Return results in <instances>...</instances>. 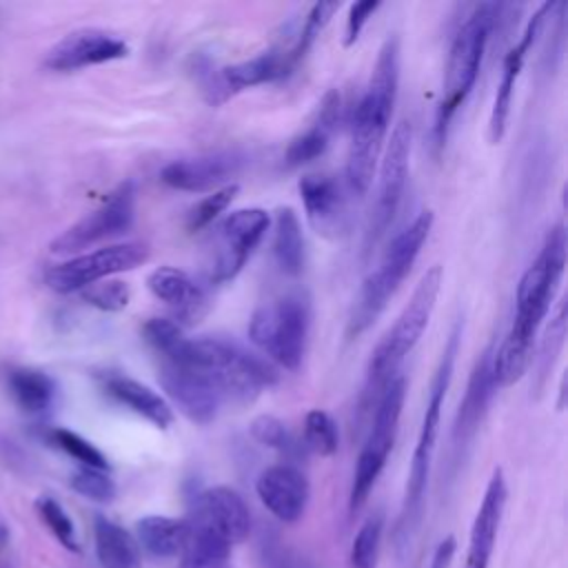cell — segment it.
Instances as JSON below:
<instances>
[{"mask_svg": "<svg viewBox=\"0 0 568 568\" xmlns=\"http://www.w3.org/2000/svg\"><path fill=\"white\" fill-rule=\"evenodd\" d=\"M7 390L13 399V404L31 415V417H42L47 415L58 397V384L55 379L31 366H16L7 371Z\"/></svg>", "mask_w": 568, "mask_h": 568, "instance_id": "cell-27", "label": "cell"}, {"mask_svg": "<svg viewBox=\"0 0 568 568\" xmlns=\"http://www.w3.org/2000/svg\"><path fill=\"white\" fill-rule=\"evenodd\" d=\"M135 200H138L135 184L131 180L122 182L98 209L80 217L67 231H62L51 242L49 246L51 253H58V255L80 253L82 248H89L102 240H111L126 233L135 220Z\"/></svg>", "mask_w": 568, "mask_h": 568, "instance_id": "cell-13", "label": "cell"}, {"mask_svg": "<svg viewBox=\"0 0 568 568\" xmlns=\"http://www.w3.org/2000/svg\"><path fill=\"white\" fill-rule=\"evenodd\" d=\"M455 548H457V544H455V537H453V535L444 537V539L437 544L435 552H433V559H430V568H450V561H453Z\"/></svg>", "mask_w": 568, "mask_h": 568, "instance_id": "cell-45", "label": "cell"}, {"mask_svg": "<svg viewBox=\"0 0 568 568\" xmlns=\"http://www.w3.org/2000/svg\"><path fill=\"white\" fill-rule=\"evenodd\" d=\"M490 359H493V348H486L477 357V362L470 371L466 393L459 402L455 424H453V446H455V450H462L475 437V433L479 430V424L486 417L490 397L497 390V386L493 382Z\"/></svg>", "mask_w": 568, "mask_h": 568, "instance_id": "cell-24", "label": "cell"}, {"mask_svg": "<svg viewBox=\"0 0 568 568\" xmlns=\"http://www.w3.org/2000/svg\"><path fill=\"white\" fill-rule=\"evenodd\" d=\"M264 564L266 568H313V564L306 557L282 546L264 550Z\"/></svg>", "mask_w": 568, "mask_h": 568, "instance_id": "cell-44", "label": "cell"}, {"mask_svg": "<svg viewBox=\"0 0 568 568\" xmlns=\"http://www.w3.org/2000/svg\"><path fill=\"white\" fill-rule=\"evenodd\" d=\"M162 362L204 373L224 402H253L262 390L277 384V371L264 357L226 337H184Z\"/></svg>", "mask_w": 568, "mask_h": 568, "instance_id": "cell-3", "label": "cell"}, {"mask_svg": "<svg viewBox=\"0 0 568 568\" xmlns=\"http://www.w3.org/2000/svg\"><path fill=\"white\" fill-rule=\"evenodd\" d=\"M459 339H462V324H457L453 328V333L448 335V342L442 351V359H439L437 371L430 382L428 402H426V410H424V419H422V428L417 435V444H415L410 470H408V481H406V495H404V506H402V517H399L402 532H408L419 521V515H422L428 475H430V462H433L435 442H437V433H439L442 408H444L446 390L453 379Z\"/></svg>", "mask_w": 568, "mask_h": 568, "instance_id": "cell-7", "label": "cell"}, {"mask_svg": "<svg viewBox=\"0 0 568 568\" xmlns=\"http://www.w3.org/2000/svg\"><path fill=\"white\" fill-rule=\"evenodd\" d=\"M435 215L433 211H422L419 215L413 217L408 226H404L384 248V255L377 264L375 271H371L362 286L359 293L353 302L351 317H348V337L362 335L386 308L404 277L410 273L424 242L428 240V233L433 229Z\"/></svg>", "mask_w": 568, "mask_h": 568, "instance_id": "cell-5", "label": "cell"}, {"mask_svg": "<svg viewBox=\"0 0 568 568\" xmlns=\"http://www.w3.org/2000/svg\"><path fill=\"white\" fill-rule=\"evenodd\" d=\"M382 7V2L377 0H364V2H355L348 9V18H346V33H344V44L353 47L362 33V29L366 27V22L373 18V13Z\"/></svg>", "mask_w": 568, "mask_h": 568, "instance_id": "cell-43", "label": "cell"}, {"mask_svg": "<svg viewBox=\"0 0 568 568\" xmlns=\"http://www.w3.org/2000/svg\"><path fill=\"white\" fill-rule=\"evenodd\" d=\"M337 9H339L337 2H315V4L308 9V13H306V18H304V22H302V27H300V31L295 33L293 44L286 49V62H288V69H291V71L295 69V64H297L300 60H304L306 51L313 47L315 38L322 33V29L328 24V20L333 18V13H335Z\"/></svg>", "mask_w": 568, "mask_h": 568, "instance_id": "cell-32", "label": "cell"}, {"mask_svg": "<svg viewBox=\"0 0 568 568\" xmlns=\"http://www.w3.org/2000/svg\"><path fill=\"white\" fill-rule=\"evenodd\" d=\"M557 7V2H544L532 18L528 20L519 42L515 47H510V51L504 55V64H501V78L497 84V93L493 100V109H490V120H488V135L490 142H499L506 133V124H508V115H510V106H513V93H515V84L521 75L524 62L530 53V49L535 47L546 20L550 18L552 9Z\"/></svg>", "mask_w": 568, "mask_h": 568, "instance_id": "cell-18", "label": "cell"}, {"mask_svg": "<svg viewBox=\"0 0 568 568\" xmlns=\"http://www.w3.org/2000/svg\"><path fill=\"white\" fill-rule=\"evenodd\" d=\"M36 510L40 515V519L47 524V528L53 532V537L71 552L80 550L78 544V535H75V526L73 519L67 515V510L60 506V501H55L49 495H42L36 499Z\"/></svg>", "mask_w": 568, "mask_h": 568, "instance_id": "cell-36", "label": "cell"}, {"mask_svg": "<svg viewBox=\"0 0 568 568\" xmlns=\"http://www.w3.org/2000/svg\"><path fill=\"white\" fill-rule=\"evenodd\" d=\"M564 337H566V306L561 304L557 308V315L552 317V322H550V326L544 335L541 348H539V357H537L539 379H544L550 373V368H552V364H555V359H557V355L564 346Z\"/></svg>", "mask_w": 568, "mask_h": 568, "instance_id": "cell-42", "label": "cell"}, {"mask_svg": "<svg viewBox=\"0 0 568 568\" xmlns=\"http://www.w3.org/2000/svg\"><path fill=\"white\" fill-rule=\"evenodd\" d=\"M273 257L282 273L300 275L304 268V235L297 213L282 206L273 220Z\"/></svg>", "mask_w": 568, "mask_h": 568, "instance_id": "cell-30", "label": "cell"}, {"mask_svg": "<svg viewBox=\"0 0 568 568\" xmlns=\"http://www.w3.org/2000/svg\"><path fill=\"white\" fill-rule=\"evenodd\" d=\"M7 544H9V528L0 521V550H4Z\"/></svg>", "mask_w": 568, "mask_h": 568, "instance_id": "cell-46", "label": "cell"}, {"mask_svg": "<svg viewBox=\"0 0 568 568\" xmlns=\"http://www.w3.org/2000/svg\"><path fill=\"white\" fill-rule=\"evenodd\" d=\"M508 499V486L501 468H495L488 486L484 490L481 504L475 513L470 535H468V548H466V564L464 568H488L490 557L495 550V539L499 532V524L504 517Z\"/></svg>", "mask_w": 568, "mask_h": 568, "instance_id": "cell-21", "label": "cell"}, {"mask_svg": "<svg viewBox=\"0 0 568 568\" xmlns=\"http://www.w3.org/2000/svg\"><path fill=\"white\" fill-rule=\"evenodd\" d=\"M244 160L246 158L240 151H215L195 158H182L169 162L160 171V180L169 189L186 193L217 191L222 189V184L226 186V182L240 173Z\"/></svg>", "mask_w": 568, "mask_h": 568, "instance_id": "cell-17", "label": "cell"}, {"mask_svg": "<svg viewBox=\"0 0 568 568\" xmlns=\"http://www.w3.org/2000/svg\"><path fill=\"white\" fill-rule=\"evenodd\" d=\"M189 524L186 519H175L166 515H146L135 524V541L149 555L169 559L178 557L186 544Z\"/></svg>", "mask_w": 568, "mask_h": 568, "instance_id": "cell-29", "label": "cell"}, {"mask_svg": "<svg viewBox=\"0 0 568 568\" xmlns=\"http://www.w3.org/2000/svg\"><path fill=\"white\" fill-rule=\"evenodd\" d=\"M142 335L146 344L162 357H169L178 344L184 339L182 326L175 324V320L169 317H151L142 326Z\"/></svg>", "mask_w": 568, "mask_h": 568, "instance_id": "cell-41", "label": "cell"}, {"mask_svg": "<svg viewBox=\"0 0 568 568\" xmlns=\"http://www.w3.org/2000/svg\"><path fill=\"white\" fill-rule=\"evenodd\" d=\"M255 493L262 506L282 524H295L302 519L311 486L306 475L293 464H275L260 473L255 481Z\"/></svg>", "mask_w": 568, "mask_h": 568, "instance_id": "cell-20", "label": "cell"}, {"mask_svg": "<svg viewBox=\"0 0 568 568\" xmlns=\"http://www.w3.org/2000/svg\"><path fill=\"white\" fill-rule=\"evenodd\" d=\"M80 297L98 308V311H104V313H118L122 308L129 306V300H131V288L126 282L122 280H102V282H95L87 288L80 291Z\"/></svg>", "mask_w": 568, "mask_h": 568, "instance_id": "cell-37", "label": "cell"}, {"mask_svg": "<svg viewBox=\"0 0 568 568\" xmlns=\"http://www.w3.org/2000/svg\"><path fill=\"white\" fill-rule=\"evenodd\" d=\"M566 268V229L552 226L537 257L524 271L515 293V315L499 348L493 351L490 368L497 388H506L521 379L532 362V346L539 324L544 322L559 280Z\"/></svg>", "mask_w": 568, "mask_h": 568, "instance_id": "cell-1", "label": "cell"}, {"mask_svg": "<svg viewBox=\"0 0 568 568\" xmlns=\"http://www.w3.org/2000/svg\"><path fill=\"white\" fill-rule=\"evenodd\" d=\"M189 521L217 532L231 546L244 541L251 532V510L242 495L229 486H211L197 493Z\"/></svg>", "mask_w": 568, "mask_h": 568, "instance_id": "cell-19", "label": "cell"}, {"mask_svg": "<svg viewBox=\"0 0 568 568\" xmlns=\"http://www.w3.org/2000/svg\"><path fill=\"white\" fill-rule=\"evenodd\" d=\"M149 291L173 308L175 324H193L209 308V295L186 271L175 266H158L146 277Z\"/></svg>", "mask_w": 568, "mask_h": 568, "instance_id": "cell-23", "label": "cell"}, {"mask_svg": "<svg viewBox=\"0 0 568 568\" xmlns=\"http://www.w3.org/2000/svg\"><path fill=\"white\" fill-rule=\"evenodd\" d=\"M251 435L255 442H260L266 448H273L286 457H293L297 453V444L284 422H280L273 415H260L251 422Z\"/></svg>", "mask_w": 568, "mask_h": 568, "instance_id": "cell-39", "label": "cell"}, {"mask_svg": "<svg viewBox=\"0 0 568 568\" xmlns=\"http://www.w3.org/2000/svg\"><path fill=\"white\" fill-rule=\"evenodd\" d=\"M271 217L260 206L237 209L224 217L215 240V251L209 262L206 277L211 284H226L240 275L255 246L262 242Z\"/></svg>", "mask_w": 568, "mask_h": 568, "instance_id": "cell-14", "label": "cell"}, {"mask_svg": "<svg viewBox=\"0 0 568 568\" xmlns=\"http://www.w3.org/2000/svg\"><path fill=\"white\" fill-rule=\"evenodd\" d=\"M158 382L164 388L171 404L193 424L206 426L215 422L224 397L215 388V384L204 375L186 366H178L171 362L160 364Z\"/></svg>", "mask_w": 568, "mask_h": 568, "instance_id": "cell-15", "label": "cell"}, {"mask_svg": "<svg viewBox=\"0 0 568 568\" xmlns=\"http://www.w3.org/2000/svg\"><path fill=\"white\" fill-rule=\"evenodd\" d=\"M339 446V430L335 419L322 410L313 408L304 417V448L320 457H331L335 455Z\"/></svg>", "mask_w": 568, "mask_h": 568, "instance_id": "cell-34", "label": "cell"}, {"mask_svg": "<svg viewBox=\"0 0 568 568\" xmlns=\"http://www.w3.org/2000/svg\"><path fill=\"white\" fill-rule=\"evenodd\" d=\"M404 397H406V377L397 373L377 397L371 430H368L366 442L357 455L351 493H348L351 513L359 510L366 504L377 477L382 475V470L386 466L388 453L393 450V444H395V437L399 430Z\"/></svg>", "mask_w": 568, "mask_h": 568, "instance_id": "cell-9", "label": "cell"}, {"mask_svg": "<svg viewBox=\"0 0 568 568\" xmlns=\"http://www.w3.org/2000/svg\"><path fill=\"white\" fill-rule=\"evenodd\" d=\"M151 255L146 242H124L95 248L91 253L73 255L67 262L51 266L44 282L55 293H80L82 288L109 280L111 275L142 266Z\"/></svg>", "mask_w": 568, "mask_h": 568, "instance_id": "cell-11", "label": "cell"}, {"mask_svg": "<svg viewBox=\"0 0 568 568\" xmlns=\"http://www.w3.org/2000/svg\"><path fill=\"white\" fill-rule=\"evenodd\" d=\"M93 539L100 568H140V546L120 524L104 515H95Z\"/></svg>", "mask_w": 568, "mask_h": 568, "instance_id": "cell-28", "label": "cell"}, {"mask_svg": "<svg viewBox=\"0 0 568 568\" xmlns=\"http://www.w3.org/2000/svg\"><path fill=\"white\" fill-rule=\"evenodd\" d=\"M44 437L51 446H55L62 453H67L69 457H73L80 466L109 470V459L104 457V453L98 446H93L89 439H84L82 435H78L69 428H49L44 433Z\"/></svg>", "mask_w": 568, "mask_h": 568, "instance_id": "cell-33", "label": "cell"}, {"mask_svg": "<svg viewBox=\"0 0 568 568\" xmlns=\"http://www.w3.org/2000/svg\"><path fill=\"white\" fill-rule=\"evenodd\" d=\"M240 186L237 184H226L217 191H211L209 195H204L191 211L186 217V229L191 233H197L202 229H206L220 213L226 211V206L235 200Z\"/></svg>", "mask_w": 568, "mask_h": 568, "instance_id": "cell-38", "label": "cell"}, {"mask_svg": "<svg viewBox=\"0 0 568 568\" xmlns=\"http://www.w3.org/2000/svg\"><path fill=\"white\" fill-rule=\"evenodd\" d=\"M288 73L291 69L286 62V49H266L248 60L220 69L202 58L195 62V78L200 82V91L204 100L213 106L224 104L244 89L282 80Z\"/></svg>", "mask_w": 568, "mask_h": 568, "instance_id": "cell-12", "label": "cell"}, {"mask_svg": "<svg viewBox=\"0 0 568 568\" xmlns=\"http://www.w3.org/2000/svg\"><path fill=\"white\" fill-rule=\"evenodd\" d=\"M102 390L118 404L126 406L135 415L151 422L155 428H169L173 424V408L171 404L149 388L146 384L122 375V373H104L100 377Z\"/></svg>", "mask_w": 568, "mask_h": 568, "instance_id": "cell-25", "label": "cell"}, {"mask_svg": "<svg viewBox=\"0 0 568 568\" xmlns=\"http://www.w3.org/2000/svg\"><path fill=\"white\" fill-rule=\"evenodd\" d=\"M129 47L115 33L104 29H75L58 40L44 55L49 71H78L95 64H106L126 58Z\"/></svg>", "mask_w": 568, "mask_h": 568, "instance_id": "cell-16", "label": "cell"}, {"mask_svg": "<svg viewBox=\"0 0 568 568\" xmlns=\"http://www.w3.org/2000/svg\"><path fill=\"white\" fill-rule=\"evenodd\" d=\"M311 328V306L300 293L282 295L257 306L248 320V339L275 364L297 371Z\"/></svg>", "mask_w": 568, "mask_h": 568, "instance_id": "cell-8", "label": "cell"}, {"mask_svg": "<svg viewBox=\"0 0 568 568\" xmlns=\"http://www.w3.org/2000/svg\"><path fill=\"white\" fill-rule=\"evenodd\" d=\"M189 537L178 555V568H229L231 544L217 532L189 521Z\"/></svg>", "mask_w": 568, "mask_h": 568, "instance_id": "cell-31", "label": "cell"}, {"mask_svg": "<svg viewBox=\"0 0 568 568\" xmlns=\"http://www.w3.org/2000/svg\"><path fill=\"white\" fill-rule=\"evenodd\" d=\"M497 11L499 7L490 2L475 7V11L462 22L457 33L453 36L446 73H444L442 100H439L435 124H433V142L437 151L444 149L450 122L475 87L484 53L490 40V31L495 27Z\"/></svg>", "mask_w": 568, "mask_h": 568, "instance_id": "cell-4", "label": "cell"}, {"mask_svg": "<svg viewBox=\"0 0 568 568\" xmlns=\"http://www.w3.org/2000/svg\"><path fill=\"white\" fill-rule=\"evenodd\" d=\"M337 118H339V93L335 89H331L322 98L317 115L311 122V126L288 142V146L284 151L286 166L295 169V166L308 164L315 158H320L328 149V140L337 124Z\"/></svg>", "mask_w": 568, "mask_h": 568, "instance_id": "cell-26", "label": "cell"}, {"mask_svg": "<svg viewBox=\"0 0 568 568\" xmlns=\"http://www.w3.org/2000/svg\"><path fill=\"white\" fill-rule=\"evenodd\" d=\"M399 84V40L388 36L377 53L371 80L359 98L351 122V146L346 158V184L353 193L364 195L382 158L386 133Z\"/></svg>", "mask_w": 568, "mask_h": 568, "instance_id": "cell-2", "label": "cell"}, {"mask_svg": "<svg viewBox=\"0 0 568 568\" xmlns=\"http://www.w3.org/2000/svg\"><path fill=\"white\" fill-rule=\"evenodd\" d=\"M308 224L324 237H339L348 226L346 197L331 175H304L297 182Z\"/></svg>", "mask_w": 568, "mask_h": 568, "instance_id": "cell-22", "label": "cell"}, {"mask_svg": "<svg viewBox=\"0 0 568 568\" xmlns=\"http://www.w3.org/2000/svg\"><path fill=\"white\" fill-rule=\"evenodd\" d=\"M0 568H4V566H0Z\"/></svg>", "mask_w": 568, "mask_h": 568, "instance_id": "cell-47", "label": "cell"}, {"mask_svg": "<svg viewBox=\"0 0 568 568\" xmlns=\"http://www.w3.org/2000/svg\"><path fill=\"white\" fill-rule=\"evenodd\" d=\"M384 519L379 515L368 517L353 537L348 564L351 568H377V555L382 544Z\"/></svg>", "mask_w": 568, "mask_h": 568, "instance_id": "cell-35", "label": "cell"}, {"mask_svg": "<svg viewBox=\"0 0 568 568\" xmlns=\"http://www.w3.org/2000/svg\"><path fill=\"white\" fill-rule=\"evenodd\" d=\"M410 142H413L410 122L402 120L399 124H395L390 140L384 144V151L379 158L375 202H373L368 224L364 231V251L366 253H371L379 244V240L386 235L388 226L393 224V220L397 215V209L404 197L406 180H408Z\"/></svg>", "mask_w": 568, "mask_h": 568, "instance_id": "cell-10", "label": "cell"}, {"mask_svg": "<svg viewBox=\"0 0 568 568\" xmlns=\"http://www.w3.org/2000/svg\"><path fill=\"white\" fill-rule=\"evenodd\" d=\"M442 277H444V271L439 264H433L422 275L408 304L397 315L393 328L379 339V344L371 353L368 368H366L364 397H373V395L379 397L384 386L397 375V368L404 362V357L422 339L430 322V315L435 311V302L442 288Z\"/></svg>", "mask_w": 568, "mask_h": 568, "instance_id": "cell-6", "label": "cell"}, {"mask_svg": "<svg viewBox=\"0 0 568 568\" xmlns=\"http://www.w3.org/2000/svg\"><path fill=\"white\" fill-rule=\"evenodd\" d=\"M71 488L91 499V501H98V504H109L115 499V481L109 477L106 470H98V468H87V466H80L73 475H71Z\"/></svg>", "mask_w": 568, "mask_h": 568, "instance_id": "cell-40", "label": "cell"}]
</instances>
